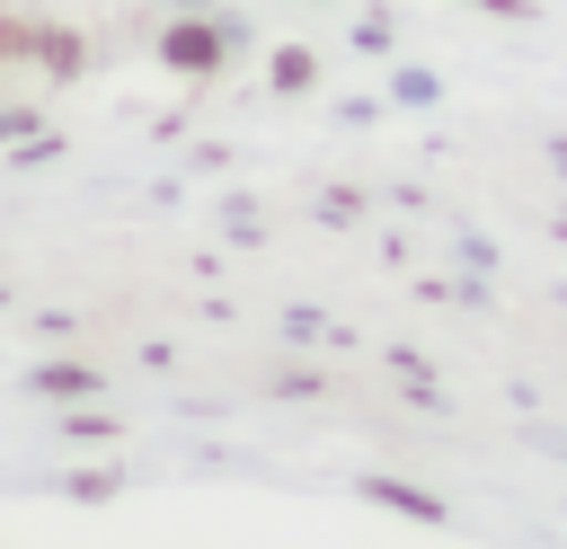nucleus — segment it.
Listing matches in <instances>:
<instances>
[{
  "instance_id": "1",
  "label": "nucleus",
  "mask_w": 567,
  "mask_h": 549,
  "mask_svg": "<svg viewBox=\"0 0 567 549\" xmlns=\"http://www.w3.org/2000/svg\"><path fill=\"white\" fill-rule=\"evenodd\" d=\"M230 44H239V35H230L213 9H177V18L151 35V53H159L177 80H221V71H230Z\"/></svg>"
},
{
  "instance_id": "2",
  "label": "nucleus",
  "mask_w": 567,
  "mask_h": 549,
  "mask_svg": "<svg viewBox=\"0 0 567 549\" xmlns=\"http://www.w3.org/2000/svg\"><path fill=\"white\" fill-rule=\"evenodd\" d=\"M35 390H44V398H97V372H89V363H44Z\"/></svg>"
},
{
  "instance_id": "3",
  "label": "nucleus",
  "mask_w": 567,
  "mask_h": 549,
  "mask_svg": "<svg viewBox=\"0 0 567 549\" xmlns=\"http://www.w3.org/2000/svg\"><path fill=\"white\" fill-rule=\"evenodd\" d=\"M35 53H44V71H80V62H89V35H62V27H44V35H35Z\"/></svg>"
},
{
  "instance_id": "4",
  "label": "nucleus",
  "mask_w": 567,
  "mask_h": 549,
  "mask_svg": "<svg viewBox=\"0 0 567 549\" xmlns=\"http://www.w3.org/2000/svg\"><path fill=\"white\" fill-rule=\"evenodd\" d=\"M310 80H319V53L284 44V53H275V89H310Z\"/></svg>"
},
{
  "instance_id": "5",
  "label": "nucleus",
  "mask_w": 567,
  "mask_h": 549,
  "mask_svg": "<svg viewBox=\"0 0 567 549\" xmlns=\"http://www.w3.org/2000/svg\"><path fill=\"white\" fill-rule=\"evenodd\" d=\"M35 35H44V27H0V62H18V53H35Z\"/></svg>"
}]
</instances>
